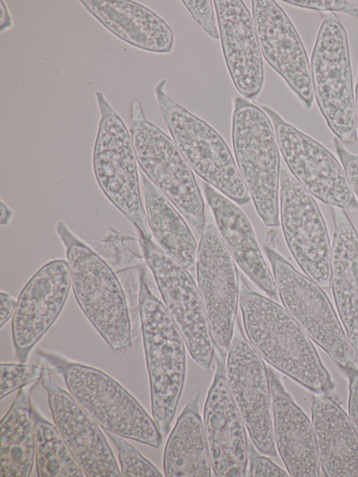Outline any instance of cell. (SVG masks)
<instances>
[{"instance_id":"1","label":"cell","mask_w":358,"mask_h":477,"mask_svg":"<svg viewBox=\"0 0 358 477\" xmlns=\"http://www.w3.org/2000/svg\"><path fill=\"white\" fill-rule=\"evenodd\" d=\"M239 307L246 336L262 359L308 390L324 394L334 383L311 342L291 315L241 277Z\"/></svg>"},{"instance_id":"2","label":"cell","mask_w":358,"mask_h":477,"mask_svg":"<svg viewBox=\"0 0 358 477\" xmlns=\"http://www.w3.org/2000/svg\"><path fill=\"white\" fill-rule=\"evenodd\" d=\"M138 269L137 308L149 378L152 415L164 436L171 429L184 387L186 345L164 304L150 289L145 266L140 265Z\"/></svg>"},{"instance_id":"3","label":"cell","mask_w":358,"mask_h":477,"mask_svg":"<svg viewBox=\"0 0 358 477\" xmlns=\"http://www.w3.org/2000/svg\"><path fill=\"white\" fill-rule=\"evenodd\" d=\"M38 357L62 376L78 404L105 432L158 448L163 436L136 399L103 371L46 350Z\"/></svg>"},{"instance_id":"4","label":"cell","mask_w":358,"mask_h":477,"mask_svg":"<svg viewBox=\"0 0 358 477\" xmlns=\"http://www.w3.org/2000/svg\"><path fill=\"white\" fill-rule=\"evenodd\" d=\"M70 265L71 287L83 313L115 351L132 346L129 311L122 285L108 264L63 221L56 227Z\"/></svg>"},{"instance_id":"5","label":"cell","mask_w":358,"mask_h":477,"mask_svg":"<svg viewBox=\"0 0 358 477\" xmlns=\"http://www.w3.org/2000/svg\"><path fill=\"white\" fill-rule=\"evenodd\" d=\"M231 140L236 165L258 215L266 226L278 227L279 148L272 122L262 107L235 97Z\"/></svg>"},{"instance_id":"6","label":"cell","mask_w":358,"mask_h":477,"mask_svg":"<svg viewBox=\"0 0 358 477\" xmlns=\"http://www.w3.org/2000/svg\"><path fill=\"white\" fill-rule=\"evenodd\" d=\"M166 85L165 79L159 81L155 96L164 123L192 170L234 203L247 204L250 193L227 144L206 122L172 100Z\"/></svg>"},{"instance_id":"7","label":"cell","mask_w":358,"mask_h":477,"mask_svg":"<svg viewBox=\"0 0 358 477\" xmlns=\"http://www.w3.org/2000/svg\"><path fill=\"white\" fill-rule=\"evenodd\" d=\"M314 98L331 131L341 142L357 139L348 36L334 13L324 15L310 59Z\"/></svg>"},{"instance_id":"8","label":"cell","mask_w":358,"mask_h":477,"mask_svg":"<svg viewBox=\"0 0 358 477\" xmlns=\"http://www.w3.org/2000/svg\"><path fill=\"white\" fill-rule=\"evenodd\" d=\"M129 133L141 171L194 227H205V204L193 171L172 140L146 119L141 104L131 105Z\"/></svg>"},{"instance_id":"9","label":"cell","mask_w":358,"mask_h":477,"mask_svg":"<svg viewBox=\"0 0 358 477\" xmlns=\"http://www.w3.org/2000/svg\"><path fill=\"white\" fill-rule=\"evenodd\" d=\"M96 98L100 120L93 156L95 178L107 199L135 226L140 238L152 239L130 133L103 92L97 91Z\"/></svg>"},{"instance_id":"10","label":"cell","mask_w":358,"mask_h":477,"mask_svg":"<svg viewBox=\"0 0 358 477\" xmlns=\"http://www.w3.org/2000/svg\"><path fill=\"white\" fill-rule=\"evenodd\" d=\"M264 250L285 310L341 368L353 365L357 356L322 288L296 270L273 248L264 244Z\"/></svg>"},{"instance_id":"11","label":"cell","mask_w":358,"mask_h":477,"mask_svg":"<svg viewBox=\"0 0 358 477\" xmlns=\"http://www.w3.org/2000/svg\"><path fill=\"white\" fill-rule=\"evenodd\" d=\"M138 241L143 259L191 357L203 371L209 372L215 348L197 285L188 270L152 239L140 238Z\"/></svg>"},{"instance_id":"12","label":"cell","mask_w":358,"mask_h":477,"mask_svg":"<svg viewBox=\"0 0 358 477\" xmlns=\"http://www.w3.org/2000/svg\"><path fill=\"white\" fill-rule=\"evenodd\" d=\"M261 107L272 122L279 150L294 178L324 204L344 211L357 209L356 196L334 155L273 108Z\"/></svg>"},{"instance_id":"13","label":"cell","mask_w":358,"mask_h":477,"mask_svg":"<svg viewBox=\"0 0 358 477\" xmlns=\"http://www.w3.org/2000/svg\"><path fill=\"white\" fill-rule=\"evenodd\" d=\"M226 376L253 446L263 455L276 457L268 367L244 335L239 322L227 353Z\"/></svg>"},{"instance_id":"14","label":"cell","mask_w":358,"mask_h":477,"mask_svg":"<svg viewBox=\"0 0 358 477\" xmlns=\"http://www.w3.org/2000/svg\"><path fill=\"white\" fill-rule=\"evenodd\" d=\"M196 266L197 287L215 351L226 356L234 333L240 280L236 264L212 223L201 231Z\"/></svg>"},{"instance_id":"15","label":"cell","mask_w":358,"mask_h":477,"mask_svg":"<svg viewBox=\"0 0 358 477\" xmlns=\"http://www.w3.org/2000/svg\"><path fill=\"white\" fill-rule=\"evenodd\" d=\"M279 198L282 229L290 252L306 276L322 288L330 287L331 247L316 201L282 168Z\"/></svg>"},{"instance_id":"16","label":"cell","mask_w":358,"mask_h":477,"mask_svg":"<svg viewBox=\"0 0 358 477\" xmlns=\"http://www.w3.org/2000/svg\"><path fill=\"white\" fill-rule=\"evenodd\" d=\"M71 287L68 260L55 259L43 265L27 282L17 298L12 319L15 354L26 362L62 313Z\"/></svg>"},{"instance_id":"17","label":"cell","mask_w":358,"mask_h":477,"mask_svg":"<svg viewBox=\"0 0 358 477\" xmlns=\"http://www.w3.org/2000/svg\"><path fill=\"white\" fill-rule=\"evenodd\" d=\"M215 355L216 369L208 390L203 422L212 471L217 477L248 476L245 426L227 385L225 356L217 352Z\"/></svg>"},{"instance_id":"18","label":"cell","mask_w":358,"mask_h":477,"mask_svg":"<svg viewBox=\"0 0 358 477\" xmlns=\"http://www.w3.org/2000/svg\"><path fill=\"white\" fill-rule=\"evenodd\" d=\"M251 3L262 57L303 107L310 109L315 99L310 64L294 25L275 1L253 0Z\"/></svg>"},{"instance_id":"19","label":"cell","mask_w":358,"mask_h":477,"mask_svg":"<svg viewBox=\"0 0 358 477\" xmlns=\"http://www.w3.org/2000/svg\"><path fill=\"white\" fill-rule=\"evenodd\" d=\"M55 424L74 459L88 477L122 476L99 425L51 374L41 379Z\"/></svg>"},{"instance_id":"20","label":"cell","mask_w":358,"mask_h":477,"mask_svg":"<svg viewBox=\"0 0 358 477\" xmlns=\"http://www.w3.org/2000/svg\"><path fill=\"white\" fill-rule=\"evenodd\" d=\"M225 63L242 97L255 99L264 82V71L252 15L241 0L213 1Z\"/></svg>"},{"instance_id":"21","label":"cell","mask_w":358,"mask_h":477,"mask_svg":"<svg viewBox=\"0 0 358 477\" xmlns=\"http://www.w3.org/2000/svg\"><path fill=\"white\" fill-rule=\"evenodd\" d=\"M275 446L291 476L317 477L320 462L312 422L286 390L276 371L268 367Z\"/></svg>"},{"instance_id":"22","label":"cell","mask_w":358,"mask_h":477,"mask_svg":"<svg viewBox=\"0 0 358 477\" xmlns=\"http://www.w3.org/2000/svg\"><path fill=\"white\" fill-rule=\"evenodd\" d=\"M206 200L217 229L236 264L247 277L271 298L277 299V287L244 212L231 199L204 184Z\"/></svg>"},{"instance_id":"23","label":"cell","mask_w":358,"mask_h":477,"mask_svg":"<svg viewBox=\"0 0 358 477\" xmlns=\"http://www.w3.org/2000/svg\"><path fill=\"white\" fill-rule=\"evenodd\" d=\"M311 418L323 474L358 477V436L349 415L324 393L313 397Z\"/></svg>"},{"instance_id":"24","label":"cell","mask_w":358,"mask_h":477,"mask_svg":"<svg viewBox=\"0 0 358 477\" xmlns=\"http://www.w3.org/2000/svg\"><path fill=\"white\" fill-rule=\"evenodd\" d=\"M331 286L346 336L358 356V234L345 211L332 207Z\"/></svg>"},{"instance_id":"25","label":"cell","mask_w":358,"mask_h":477,"mask_svg":"<svg viewBox=\"0 0 358 477\" xmlns=\"http://www.w3.org/2000/svg\"><path fill=\"white\" fill-rule=\"evenodd\" d=\"M85 8L123 41L147 51L169 53L173 45L171 27L141 3L125 0H83Z\"/></svg>"},{"instance_id":"26","label":"cell","mask_w":358,"mask_h":477,"mask_svg":"<svg viewBox=\"0 0 358 477\" xmlns=\"http://www.w3.org/2000/svg\"><path fill=\"white\" fill-rule=\"evenodd\" d=\"M197 390L178 415L166 441L163 469L167 477H210V461Z\"/></svg>"},{"instance_id":"27","label":"cell","mask_w":358,"mask_h":477,"mask_svg":"<svg viewBox=\"0 0 358 477\" xmlns=\"http://www.w3.org/2000/svg\"><path fill=\"white\" fill-rule=\"evenodd\" d=\"M147 222L159 247L187 270L196 263L198 247L189 227L166 197L141 171Z\"/></svg>"},{"instance_id":"28","label":"cell","mask_w":358,"mask_h":477,"mask_svg":"<svg viewBox=\"0 0 358 477\" xmlns=\"http://www.w3.org/2000/svg\"><path fill=\"white\" fill-rule=\"evenodd\" d=\"M34 386L20 390L3 417L1 430L0 476L28 477L35 457V437L31 392Z\"/></svg>"},{"instance_id":"29","label":"cell","mask_w":358,"mask_h":477,"mask_svg":"<svg viewBox=\"0 0 358 477\" xmlns=\"http://www.w3.org/2000/svg\"><path fill=\"white\" fill-rule=\"evenodd\" d=\"M36 471L41 477H83L84 472L74 459L56 425L33 406Z\"/></svg>"},{"instance_id":"30","label":"cell","mask_w":358,"mask_h":477,"mask_svg":"<svg viewBox=\"0 0 358 477\" xmlns=\"http://www.w3.org/2000/svg\"><path fill=\"white\" fill-rule=\"evenodd\" d=\"M51 367L33 364L1 363V391L2 399L17 390L42 379L48 374H54Z\"/></svg>"},{"instance_id":"31","label":"cell","mask_w":358,"mask_h":477,"mask_svg":"<svg viewBox=\"0 0 358 477\" xmlns=\"http://www.w3.org/2000/svg\"><path fill=\"white\" fill-rule=\"evenodd\" d=\"M118 453L121 474L125 477H161L162 474L122 436L106 432Z\"/></svg>"},{"instance_id":"32","label":"cell","mask_w":358,"mask_h":477,"mask_svg":"<svg viewBox=\"0 0 358 477\" xmlns=\"http://www.w3.org/2000/svg\"><path fill=\"white\" fill-rule=\"evenodd\" d=\"M182 3L192 18L213 39H220L215 20V6L211 0H182Z\"/></svg>"},{"instance_id":"33","label":"cell","mask_w":358,"mask_h":477,"mask_svg":"<svg viewBox=\"0 0 358 477\" xmlns=\"http://www.w3.org/2000/svg\"><path fill=\"white\" fill-rule=\"evenodd\" d=\"M282 2L305 9L344 13L352 17L358 22V8L348 1L291 0L282 1Z\"/></svg>"},{"instance_id":"34","label":"cell","mask_w":358,"mask_h":477,"mask_svg":"<svg viewBox=\"0 0 358 477\" xmlns=\"http://www.w3.org/2000/svg\"><path fill=\"white\" fill-rule=\"evenodd\" d=\"M250 470L248 476L285 477L289 475L269 458L259 454L254 446L249 448Z\"/></svg>"},{"instance_id":"35","label":"cell","mask_w":358,"mask_h":477,"mask_svg":"<svg viewBox=\"0 0 358 477\" xmlns=\"http://www.w3.org/2000/svg\"><path fill=\"white\" fill-rule=\"evenodd\" d=\"M333 144L348 182L358 198V156L350 153L336 137L333 138Z\"/></svg>"},{"instance_id":"36","label":"cell","mask_w":358,"mask_h":477,"mask_svg":"<svg viewBox=\"0 0 358 477\" xmlns=\"http://www.w3.org/2000/svg\"><path fill=\"white\" fill-rule=\"evenodd\" d=\"M344 369L349 380L348 415L358 436V369L353 365Z\"/></svg>"},{"instance_id":"37","label":"cell","mask_w":358,"mask_h":477,"mask_svg":"<svg viewBox=\"0 0 358 477\" xmlns=\"http://www.w3.org/2000/svg\"><path fill=\"white\" fill-rule=\"evenodd\" d=\"M17 299L10 294L1 291L0 293V328L3 327L14 315Z\"/></svg>"},{"instance_id":"38","label":"cell","mask_w":358,"mask_h":477,"mask_svg":"<svg viewBox=\"0 0 358 477\" xmlns=\"http://www.w3.org/2000/svg\"><path fill=\"white\" fill-rule=\"evenodd\" d=\"M1 8V31L8 29L12 27V18L4 2L0 1Z\"/></svg>"},{"instance_id":"39","label":"cell","mask_w":358,"mask_h":477,"mask_svg":"<svg viewBox=\"0 0 358 477\" xmlns=\"http://www.w3.org/2000/svg\"><path fill=\"white\" fill-rule=\"evenodd\" d=\"M13 215V210L1 200L0 204V224L2 226L8 225L10 222Z\"/></svg>"},{"instance_id":"40","label":"cell","mask_w":358,"mask_h":477,"mask_svg":"<svg viewBox=\"0 0 358 477\" xmlns=\"http://www.w3.org/2000/svg\"><path fill=\"white\" fill-rule=\"evenodd\" d=\"M358 45V43H357ZM355 108L357 130L358 131V73L355 90Z\"/></svg>"}]
</instances>
